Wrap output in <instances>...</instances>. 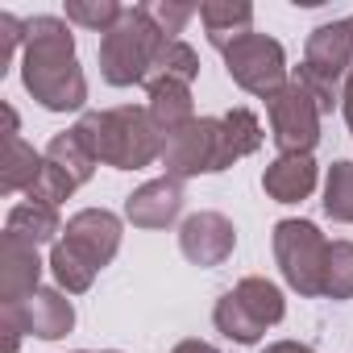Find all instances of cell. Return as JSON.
<instances>
[{"instance_id": "1", "label": "cell", "mask_w": 353, "mask_h": 353, "mask_svg": "<svg viewBox=\"0 0 353 353\" xmlns=\"http://www.w3.org/2000/svg\"><path fill=\"white\" fill-rule=\"evenodd\" d=\"M21 83L46 112H79L88 104V79L75 59V34L63 17H30L21 50Z\"/></svg>"}, {"instance_id": "2", "label": "cell", "mask_w": 353, "mask_h": 353, "mask_svg": "<svg viewBox=\"0 0 353 353\" xmlns=\"http://www.w3.org/2000/svg\"><path fill=\"white\" fill-rule=\"evenodd\" d=\"M79 137L96 154V162L117 166V170H141L154 158H162V129L154 125L150 108L121 104L104 112H83L79 117Z\"/></svg>"}, {"instance_id": "3", "label": "cell", "mask_w": 353, "mask_h": 353, "mask_svg": "<svg viewBox=\"0 0 353 353\" xmlns=\"http://www.w3.org/2000/svg\"><path fill=\"white\" fill-rule=\"evenodd\" d=\"M174 42L166 38L145 5H125L121 21L100 38V75L108 88H133V83H150V71L162 54V46Z\"/></svg>"}, {"instance_id": "4", "label": "cell", "mask_w": 353, "mask_h": 353, "mask_svg": "<svg viewBox=\"0 0 353 353\" xmlns=\"http://www.w3.org/2000/svg\"><path fill=\"white\" fill-rule=\"evenodd\" d=\"M162 166L166 179H196V174H221L233 166L229 145H225V125L221 117H196L183 129L162 137Z\"/></svg>"}, {"instance_id": "5", "label": "cell", "mask_w": 353, "mask_h": 353, "mask_svg": "<svg viewBox=\"0 0 353 353\" xmlns=\"http://www.w3.org/2000/svg\"><path fill=\"white\" fill-rule=\"evenodd\" d=\"M274 262L291 291H299L303 299L324 295L328 241L312 221H279L274 225Z\"/></svg>"}, {"instance_id": "6", "label": "cell", "mask_w": 353, "mask_h": 353, "mask_svg": "<svg viewBox=\"0 0 353 353\" xmlns=\"http://www.w3.org/2000/svg\"><path fill=\"white\" fill-rule=\"evenodd\" d=\"M225 71H229V79L241 88V92H250V96H274L291 75H287V54H283V46L274 42V38H266V34H241L237 42H229L225 50Z\"/></svg>"}, {"instance_id": "7", "label": "cell", "mask_w": 353, "mask_h": 353, "mask_svg": "<svg viewBox=\"0 0 353 353\" xmlns=\"http://www.w3.org/2000/svg\"><path fill=\"white\" fill-rule=\"evenodd\" d=\"M266 117H270V137L279 154H312L320 141V108L307 96V88L291 75L274 96H266Z\"/></svg>"}, {"instance_id": "8", "label": "cell", "mask_w": 353, "mask_h": 353, "mask_svg": "<svg viewBox=\"0 0 353 353\" xmlns=\"http://www.w3.org/2000/svg\"><path fill=\"white\" fill-rule=\"evenodd\" d=\"M0 316L13 320L21 332H30L38 341H59V336H67L75 328V303L59 287H42V291H34L21 303H5Z\"/></svg>"}, {"instance_id": "9", "label": "cell", "mask_w": 353, "mask_h": 353, "mask_svg": "<svg viewBox=\"0 0 353 353\" xmlns=\"http://www.w3.org/2000/svg\"><path fill=\"white\" fill-rule=\"evenodd\" d=\"M233 245H237V229L221 212H192L179 225V250L192 266H221L233 258Z\"/></svg>"}, {"instance_id": "10", "label": "cell", "mask_w": 353, "mask_h": 353, "mask_svg": "<svg viewBox=\"0 0 353 353\" xmlns=\"http://www.w3.org/2000/svg\"><path fill=\"white\" fill-rule=\"evenodd\" d=\"M63 241H67L79 258H88V262L100 270V266H108V262L117 258V250H121V216L108 212V208H83V212H75V216L67 221Z\"/></svg>"}, {"instance_id": "11", "label": "cell", "mask_w": 353, "mask_h": 353, "mask_svg": "<svg viewBox=\"0 0 353 353\" xmlns=\"http://www.w3.org/2000/svg\"><path fill=\"white\" fill-rule=\"evenodd\" d=\"M303 67L328 83L341 88V79L353 75V30H349V17L345 21H324L307 34V46H303Z\"/></svg>"}, {"instance_id": "12", "label": "cell", "mask_w": 353, "mask_h": 353, "mask_svg": "<svg viewBox=\"0 0 353 353\" xmlns=\"http://www.w3.org/2000/svg\"><path fill=\"white\" fill-rule=\"evenodd\" d=\"M42 283V258H38V245L5 233L0 237V307L5 303H21L30 299Z\"/></svg>"}, {"instance_id": "13", "label": "cell", "mask_w": 353, "mask_h": 353, "mask_svg": "<svg viewBox=\"0 0 353 353\" xmlns=\"http://www.w3.org/2000/svg\"><path fill=\"white\" fill-rule=\"evenodd\" d=\"M183 212V183L179 179H150L125 200V221L133 229H166Z\"/></svg>"}, {"instance_id": "14", "label": "cell", "mask_w": 353, "mask_h": 353, "mask_svg": "<svg viewBox=\"0 0 353 353\" xmlns=\"http://www.w3.org/2000/svg\"><path fill=\"white\" fill-rule=\"evenodd\" d=\"M320 170L312 162V154H279L266 170H262V192L274 204H299L316 192Z\"/></svg>"}, {"instance_id": "15", "label": "cell", "mask_w": 353, "mask_h": 353, "mask_svg": "<svg viewBox=\"0 0 353 353\" xmlns=\"http://www.w3.org/2000/svg\"><path fill=\"white\" fill-rule=\"evenodd\" d=\"M145 108H150V117H154V125L162 129V137L166 133H174V129H183L188 121H196V104H192V88L188 83H179V79H154L150 88H145Z\"/></svg>"}, {"instance_id": "16", "label": "cell", "mask_w": 353, "mask_h": 353, "mask_svg": "<svg viewBox=\"0 0 353 353\" xmlns=\"http://www.w3.org/2000/svg\"><path fill=\"white\" fill-rule=\"evenodd\" d=\"M42 166H46V154H38L21 133L17 137H5V166H0V192L5 196H17V192H26L30 196V188L38 183V174H42Z\"/></svg>"}, {"instance_id": "17", "label": "cell", "mask_w": 353, "mask_h": 353, "mask_svg": "<svg viewBox=\"0 0 353 353\" xmlns=\"http://www.w3.org/2000/svg\"><path fill=\"white\" fill-rule=\"evenodd\" d=\"M200 21L208 30V42L216 50H225L229 42H237L241 34H250L254 5H245V0H208V5H200Z\"/></svg>"}, {"instance_id": "18", "label": "cell", "mask_w": 353, "mask_h": 353, "mask_svg": "<svg viewBox=\"0 0 353 353\" xmlns=\"http://www.w3.org/2000/svg\"><path fill=\"white\" fill-rule=\"evenodd\" d=\"M5 233L30 241V245H46V241H59L63 237V221H59V208L50 204H17L5 221Z\"/></svg>"}, {"instance_id": "19", "label": "cell", "mask_w": 353, "mask_h": 353, "mask_svg": "<svg viewBox=\"0 0 353 353\" xmlns=\"http://www.w3.org/2000/svg\"><path fill=\"white\" fill-rule=\"evenodd\" d=\"M46 162H54L59 170H67L71 179L83 188L92 174H96V154L88 150V141L79 137V129H63V133H54L50 137V145H46Z\"/></svg>"}, {"instance_id": "20", "label": "cell", "mask_w": 353, "mask_h": 353, "mask_svg": "<svg viewBox=\"0 0 353 353\" xmlns=\"http://www.w3.org/2000/svg\"><path fill=\"white\" fill-rule=\"evenodd\" d=\"M233 295L241 299V307L262 324V328H270V324H279L283 316H287V303H283V291L270 283V279H262V274H250V279H241L237 287H233Z\"/></svg>"}, {"instance_id": "21", "label": "cell", "mask_w": 353, "mask_h": 353, "mask_svg": "<svg viewBox=\"0 0 353 353\" xmlns=\"http://www.w3.org/2000/svg\"><path fill=\"white\" fill-rule=\"evenodd\" d=\"M50 274H54L59 291H67V295H83V291H92V283H96V266H92L88 258H79L63 237H59L54 250H50Z\"/></svg>"}, {"instance_id": "22", "label": "cell", "mask_w": 353, "mask_h": 353, "mask_svg": "<svg viewBox=\"0 0 353 353\" xmlns=\"http://www.w3.org/2000/svg\"><path fill=\"white\" fill-rule=\"evenodd\" d=\"M212 320H216V332H225L229 341H237V345H258L262 341V324L241 307V299L233 295V291H225L221 299H216V307H212Z\"/></svg>"}, {"instance_id": "23", "label": "cell", "mask_w": 353, "mask_h": 353, "mask_svg": "<svg viewBox=\"0 0 353 353\" xmlns=\"http://www.w3.org/2000/svg\"><path fill=\"white\" fill-rule=\"evenodd\" d=\"M221 125H225V145H229V158L233 162H241V158H250L258 145H262V121L250 112V108H229L225 117H221Z\"/></svg>"}, {"instance_id": "24", "label": "cell", "mask_w": 353, "mask_h": 353, "mask_svg": "<svg viewBox=\"0 0 353 353\" xmlns=\"http://www.w3.org/2000/svg\"><path fill=\"white\" fill-rule=\"evenodd\" d=\"M196 75H200V54L183 42V38H174V42H166L162 46V54H158V63H154V71H150V83L154 79H179V83H196ZM145 83V88H150Z\"/></svg>"}, {"instance_id": "25", "label": "cell", "mask_w": 353, "mask_h": 353, "mask_svg": "<svg viewBox=\"0 0 353 353\" xmlns=\"http://www.w3.org/2000/svg\"><path fill=\"white\" fill-rule=\"evenodd\" d=\"M324 212L341 225H353V162H332L324 179Z\"/></svg>"}, {"instance_id": "26", "label": "cell", "mask_w": 353, "mask_h": 353, "mask_svg": "<svg viewBox=\"0 0 353 353\" xmlns=\"http://www.w3.org/2000/svg\"><path fill=\"white\" fill-rule=\"evenodd\" d=\"M324 299H353V241H328Z\"/></svg>"}, {"instance_id": "27", "label": "cell", "mask_w": 353, "mask_h": 353, "mask_svg": "<svg viewBox=\"0 0 353 353\" xmlns=\"http://www.w3.org/2000/svg\"><path fill=\"white\" fill-rule=\"evenodd\" d=\"M121 9L125 5H117V0H67V21L92 34H108L121 21Z\"/></svg>"}, {"instance_id": "28", "label": "cell", "mask_w": 353, "mask_h": 353, "mask_svg": "<svg viewBox=\"0 0 353 353\" xmlns=\"http://www.w3.org/2000/svg\"><path fill=\"white\" fill-rule=\"evenodd\" d=\"M75 188H79V183L71 179L67 170H59L54 162H46L42 174H38V183L30 188V204H50V208H59L63 200H71Z\"/></svg>"}, {"instance_id": "29", "label": "cell", "mask_w": 353, "mask_h": 353, "mask_svg": "<svg viewBox=\"0 0 353 353\" xmlns=\"http://www.w3.org/2000/svg\"><path fill=\"white\" fill-rule=\"evenodd\" d=\"M145 9H150L154 26H158L166 38H179V34H183V26L200 13V9H192V5H179V0H154V5H145Z\"/></svg>"}, {"instance_id": "30", "label": "cell", "mask_w": 353, "mask_h": 353, "mask_svg": "<svg viewBox=\"0 0 353 353\" xmlns=\"http://www.w3.org/2000/svg\"><path fill=\"white\" fill-rule=\"evenodd\" d=\"M295 79H299V83L307 88V96L316 100V108H320L324 117H328V112H332V108L341 104V88H336V83H328V79H320V75H312V71H307L303 63L295 67Z\"/></svg>"}, {"instance_id": "31", "label": "cell", "mask_w": 353, "mask_h": 353, "mask_svg": "<svg viewBox=\"0 0 353 353\" xmlns=\"http://www.w3.org/2000/svg\"><path fill=\"white\" fill-rule=\"evenodd\" d=\"M17 50H26V21H17L13 13H0V75L9 71Z\"/></svg>"}, {"instance_id": "32", "label": "cell", "mask_w": 353, "mask_h": 353, "mask_svg": "<svg viewBox=\"0 0 353 353\" xmlns=\"http://www.w3.org/2000/svg\"><path fill=\"white\" fill-rule=\"evenodd\" d=\"M170 353H221L216 345H208V341H200V336H188V341H179Z\"/></svg>"}, {"instance_id": "33", "label": "cell", "mask_w": 353, "mask_h": 353, "mask_svg": "<svg viewBox=\"0 0 353 353\" xmlns=\"http://www.w3.org/2000/svg\"><path fill=\"white\" fill-rule=\"evenodd\" d=\"M262 353H316V349L303 345V341H274V345H266Z\"/></svg>"}, {"instance_id": "34", "label": "cell", "mask_w": 353, "mask_h": 353, "mask_svg": "<svg viewBox=\"0 0 353 353\" xmlns=\"http://www.w3.org/2000/svg\"><path fill=\"white\" fill-rule=\"evenodd\" d=\"M341 112H345V125H349V133H353V75H349L345 88H341Z\"/></svg>"}, {"instance_id": "35", "label": "cell", "mask_w": 353, "mask_h": 353, "mask_svg": "<svg viewBox=\"0 0 353 353\" xmlns=\"http://www.w3.org/2000/svg\"><path fill=\"white\" fill-rule=\"evenodd\" d=\"M0 324H5V353H17V345H21V328H17L13 320H5V316H0Z\"/></svg>"}, {"instance_id": "36", "label": "cell", "mask_w": 353, "mask_h": 353, "mask_svg": "<svg viewBox=\"0 0 353 353\" xmlns=\"http://www.w3.org/2000/svg\"><path fill=\"white\" fill-rule=\"evenodd\" d=\"M104 353H121V349H104Z\"/></svg>"}, {"instance_id": "37", "label": "cell", "mask_w": 353, "mask_h": 353, "mask_svg": "<svg viewBox=\"0 0 353 353\" xmlns=\"http://www.w3.org/2000/svg\"><path fill=\"white\" fill-rule=\"evenodd\" d=\"M75 353H88V349H75Z\"/></svg>"}, {"instance_id": "38", "label": "cell", "mask_w": 353, "mask_h": 353, "mask_svg": "<svg viewBox=\"0 0 353 353\" xmlns=\"http://www.w3.org/2000/svg\"><path fill=\"white\" fill-rule=\"evenodd\" d=\"M349 30H353V17H349Z\"/></svg>"}]
</instances>
